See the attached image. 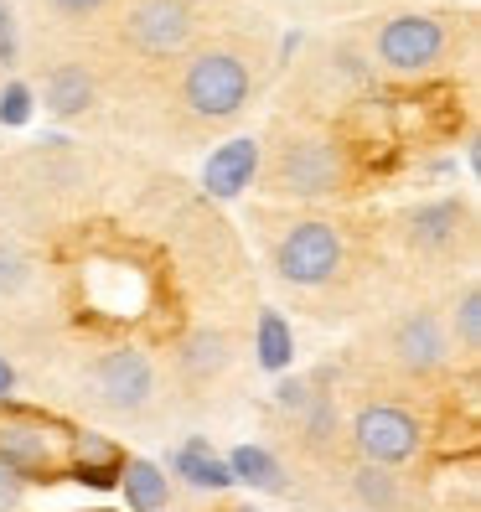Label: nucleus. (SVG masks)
<instances>
[{"label": "nucleus", "mask_w": 481, "mask_h": 512, "mask_svg": "<svg viewBox=\"0 0 481 512\" xmlns=\"http://www.w3.org/2000/svg\"><path fill=\"white\" fill-rule=\"evenodd\" d=\"M249 88H254V78H249L244 57L228 47H207L182 73V104L197 119H207V125H223V119H233L249 104Z\"/></svg>", "instance_id": "1"}, {"label": "nucleus", "mask_w": 481, "mask_h": 512, "mask_svg": "<svg viewBox=\"0 0 481 512\" xmlns=\"http://www.w3.org/2000/svg\"><path fill=\"white\" fill-rule=\"evenodd\" d=\"M342 150L321 135H295L269 161V187L285 197H332L342 192Z\"/></svg>", "instance_id": "2"}, {"label": "nucleus", "mask_w": 481, "mask_h": 512, "mask_svg": "<svg viewBox=\"0 0 481 512\" xmlns=\"http://www.w3.org/2000/svg\"><path fill=\"white\" fill-rule=\"evenodd\" d=\"M342 259H347L342 228L326 223V218L295 223L280 238V249H275V269H280V280H290V285H326L342 269Z\"/></svg>", "instance_id": "3"}, {"label": "nucleus", "mask_w": 481, "mask_h": 512, "mask_svg": "<svg viewBox=\"0 0 481 512\" xmlns=\"http://www.w3.org/2000/svg\"><path fill=\"white\" fill-rule=\"evenodd\" d=\"M352 445L368 466H404V461L419 456L425 430H419V419L399 404H368L352 419Z\"/></svg>", "instance_id": "4"}, {"label": "nucleus", "mask_w": 481, "mask_h": 512, "mask_svg": "<svg viewBox=\"0 0 481 512\" xmlns=\"http://www.w3.org/2000/svg\"><path fill=\"white\" fill-rule=\"evenodd\" d=\"M88 383H94V399L114 414H135L150 404L156 394V368H150V357L135 352V347H114L104 352L94 368H88Z\"/></svg>", "instance_id": "5"}, {"label": "nucleus", "mask_w": 481, "mask_h": 512, "mask_svg": "<svg viewBox=\"0 0 481 512\" xmlns=\"http://www.w3.org/2000/svg\"><path fill=\"white\" fill-rule=\"evenodd\" d=\"M0 471H11L21 487L26 481H57L68 471V456L57 435H47V425H37V419H6L0 425Z\"/></svg>", "instance_id": "6"}, {"label": "nucleus", "mask_w": 481, "mask_h": 512, "mask_svg": "<svg viewBox=\"0 0 481 512\" xmlns=\"http://www.w3.org/2000/svg\"><path fill=\"white\" fill-rule=\"evenodd\" d=\"M445 47H450V32H445L440 16H394V21H383V32H378V57L394 73L435 68L445 57Z\"/></svg>", "instance_id": "7"}, {"label": "nucleus", "mask_w": 481, "mask_h": 512, "mask_svg": "<svg viewBox=\"0 0 481 512\" xmlns=\"http://www.w3.org/2000/svg\"><path fill=\"white\" fill-rule=\"evenodd\" d=\"M192 6L187 0H135V11L125 21V37L145 52V57H171L182 52L192 37Z\"/></svg>", "instance_id": "8"}, {"label": "nucleus", "mask_w": 481, "mask_h": 512, "mask_svg": "<svg viewBox=\"0 0 481 512\" xmlns=\"http://www.w3.org/2000/svg\"><path fill=\"white\" fill-rule=\"evenodd\" d=\"M394 363L404 373H435L445 368V357H450V337H445V326L430 316V311H409L399 326H394Z\"/></svg>", "instance_id": "9"}, {"label": "nucleus", "mask_w": 481, "mask_h": 512, "mask_svg": "<svg viewBox=\"0 0 481 512\" xmlns=\"http://www.w3.org/2000/svg\"><path fill=\"white\" fill-rule=\"evenodd\" d=\"M254 171H259V140H228L223 150H213L202 166V187L213 192V197H238L249 182H254Z\"/></svg>", "instance_id": "10"}, {"label": "nucleus", "mask_w": 481, "mask_h": 512, "mask_svg": "<svg viewBox=\"0 0 481 512\" xmlns=\"http://www.w3.org/2000/svg\"><path fill=\"white\" fill-rule=\"evenodd\" d=\"M119 471H125V456H119L109 440H94V435H83L73 461H68V476L83 481V487H99V492L119 487Z\"/></svg>", "instance_id": "11"}, {"label": "nucleus", "mask_w": 481, "mask_h": 512, "mask_svg": "<svg viewBox=\"0 0 481 512\" xmlns=\"http://www.w3.org/2000/svg\"><path fill=\"white\" fill-rule=\"evenodd\" d=\"M461 223H466L461 202H430V207H419V213H409V244L414 249H450Z\"/></svg>", "instance_id": "12"}, {"label": "nucleus", "mask_w": 481, "mask_h": 512, "mask_svg": "<svg viewBox=\"0 0 481 512\" xmlns=\"http://www.w3.org/2000/svg\"><path fill=\"white\" fill-rule=\"evenodd\" d=\"M119 487H125V502L135 512H161L166 507V492L171 481L156 461H140V456H125V471H119Z\"/></svg>", "instance_id": "13"}, {"label": "nucleus", "mask_w": 481, "mask_h": 512, "mask_svg": "<svg viewBox=\"0 0 481 512\" xmlns=\"http://www.w3.org/2000/svg\"><path fill=\"white\" fill-rule=\"evenodd\" d=\"M176 363H182V373H187L192 383L218 378V373L228 368V337H223V331H197V337H187V342H182Z\"/></svg>", "instance_id": "14"}, {"label": "nucleus", "mask_w": 481, "mask_h": 512, "mask_svg": "<svg viewBox=\"0 0 481 512\" xmlns=\"http://www.w3.org/2000/svg\"><path fill=\"white\" fill-rule=\"evenodd\" d=\"M176 476H187L192 487H213V492L233 487L228 461H218L213 450H207V440H187L182 450H176Z\"/></svg>", "instance_id": "15"}, {"label": "nucleus", "mask_w": 481, "mask_h": 512, "mask_svg": "<svg viewBox=\"0 0 481 512\" xmlns=\"http://www.w3.org/2000/svg\"><path fill=\"white\" fill-rule=\"evenodd\" d=\"M228 471H233V481H249V487H259V492H285L280 461L269 456V450H259V445H238L228 456Z\"/></svg>", "instance_id": "16"}, {"label": "nucleus", "mask_w": 481, "mask_h": 512, "mask_svg": "<svg viewBox=\"0 0 481 512\" xmlns=\"http://www.w3.org/2000/svg\"><path fill=\"white\" fill-rule=\"evenodd\" d=\"M94 104V78H88L83 68H57L47 78V109L52 114H78Z\"/></svg>", "instance_id": "17"}, {"label": "nucleus", "mask_w": 481, "mask_h": 512, "mask_svg": "<svg viewBox=\"0 0 481 512\" xmlns=\"http://www.w3.org/2000/svg\"><path fill=\"white\" fill-rule=\"evenodd\" d=\"M290 357H295L290 321H285L280 311H264V316H259V363H264L269 373H285Z\"/></svg>", "instance_id": "18"}, {"label": "nucleus", "mask_w": 481, "mask_h": 512, "mask_svg": "<svg viewBox=\"0 0 481 512\" xmlns=\"http://www.w3.org/2000/svg\"><path fill=\"white\" fill-rule=\"evenodd\" d=\"M352 492H357V502H363L368 512H394V502H399V487H394V471L388 466H357V476H352Z\"/></svg>", "instance_id": "19"}, {"label": "nucleus", "mask_w": 481, "mask_h": 512, "mask_svg": "<svg viewBox=\"0 0 481 512\" xmlns=\"http://www.w3.org/2000/svg\"><path fill=\"white\" fill-rule=\"evenodd\" d=\"M450 331H456V347L461 352H476L481 347V290L476 285L461 290V306H456V316H450Z\"/></svg>", "instance_id": "20"}, {"label": "nucleus", "mask_w": 481, "mask_h": 512, "mask_svg": "<svg viewBox=\"0 0 481 512\" xmlns=\"http://www.w3.org/2000/svg\"><path fill=\"white\" fill-rule=\"evenodd\" d=\"M337 430V409L332 399H306V445H326Z\"/></svg>", "instance_id": "21"}, {"label": "nucleus", "mask_w": 481, "mask_h": 512, "mask_svg": "<svg viewBox=\"0 0 481 512\" xmlns=\"http://www.w3.org/2000/svg\"><path fill=\"white\" fill-rule=\"evenodd\" d=\"M26 114H32V88L6 83V94H0V125H26Z\"/></svg>", "instance_id": "22"}, {"label": "nucleus", "mask_w": 481, "mask_h": 512, "mask_svg": "<svg viewBox=\"0 0 481 512\" xmlns=\"http://www.w3.org/2000/svg\"><path fill=\"white\" fill-rule=\"evenodd\" d=\"M275 399H280V409H306V383H300V378H285L280 388H275Z\"/></svg>", "instance_id": "23"}, {"label": "nucleus", "mask_w": 481, "mask_h": 512, "mask_svg": "<svg viewBox=\"0 0 481 512\" xmlns=\"http://www.w3.org/2000/svg\"><path fill=\"white\" fill-rule=\"evenodd\" d=\"M52 11H63V16H94L99 6H109V0H47Z\"/></svg>", "instance_id": "24"}, {"label": "nucleus", "mask_w": 481, "mask_h": 512, "mask_svg": "<svg viewBox=\"0 0 481 512\" xmlns=\"http://www.w3.org/2000/svg\"><path fill=\"white\" fill-rule=\"evenodd\" d=\"M16 57V37H11V11L0 6V63H11Z\"/></svg>", "instance_id": "25"}, {"label": "nucleus", "mask_w": 481, "mask_h": 512, "mask_svg": "<svg viewBox=\"0 0 481 512\" xmlns=\"http://www.w3.org/2000/svg\"><path fill=\"white\" fill-rule=\"evenodd\" d=\"M11 383H16V373H11V363H6V357H0V399L11 394Z\"/></svg>", "instance_id": "26"}, {"label": "nucleus", "mask_w": 481, "mask_h": 512, "mask_svg": "<svg viewBox=\"0 0 481 512\" xmlns=\"http://www.w3.org/2000/svg\"><path fill=\"white\" fill-rule=\"evenodd\" d=\"M223 512H254V507H223Z\"/></svg>", "instance_id": "27"}, {"label": "nucleus", "mask_w": 481, "mask_h": 512, "mask_svg": "<svg viewBox=\"0 0 481 512\" xmlns=\"http://www.w3.org/2000/svg\"><path fill=\"white\" fill-rule=\"evenodd\" d=\"M161 512H171V507H161Z\"/></svg>", "instance_id": "28"}, {"label": "nucleus", "mask_w": 481, "mask_h": 512, "mask_svg": "<svg viewBox=\"0 0 481 512\" xmlns=\"http://www.w3.org/2000/svg\"><path fill=\"white\" fill-rule=\"evenodd\" d=\"M99 512H104V507H99Z\"/></svg>", "instance_id": "29"}]
</instances>
